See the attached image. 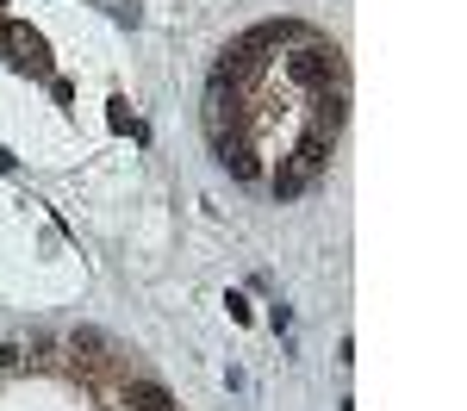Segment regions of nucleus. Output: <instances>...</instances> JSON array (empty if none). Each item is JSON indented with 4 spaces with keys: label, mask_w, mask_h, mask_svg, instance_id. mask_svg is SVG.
Here are the masks:
<instances>
[{
    "label": "nucleus",
    "mask_w": 467,
    "mask_h": 411,
    "mask_svg": "<svg viewBox=\"0 0 467 411\" xmlns=\"http://www.w3.org/2000/svg\"><path fill=\"white\" fill-rule=\"evenodd\" d=\"M19 362H26V349H19V343H0V374H13Z\"/></svg>",
    "instance_id": "2"
},
{
    "label": "nucleus",
    "mask_w": 467,
    "mask_h": 411,
    "mask_svg": "<svg viewBox=\"0 0 467 411\" xmlns=\"http://www.w3.org/2000/svg\"><path fill=\"white\" fill-rule=\"evenodd\" d=\"M119 406L125 411H175V393L162 380H150V374H125L119 380Z\"/></svg>",
    "instance_id": "1"
}]
</instances>
